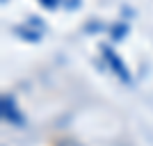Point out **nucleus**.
Segmentation results:
<instances>
[{"label": "nucleus", "mask_w": 153, "mask_h": 146, "mask_svg": "<svg viewBox=\"0 0 153 146\" xmlns=\"http://www.w3.org/2000/svg\"><path fill=\"white\" fill-rule=\"evenodd\" d=\"M59 2L62 0H39V5L46 7V9H55V7H59Z\"/></svg>", "instance_id": "nucleus-6"}, {"label": "nucleus", "mask_w": 153, "mask_h": 146, "mask_svg": "<svg viewBox=\"0 0 153 146\" xmlns=\"http://www.w3.org/2000/svg\"><path fill=\"white\" fill-rule=\"evenodd\" d=\"M16 34H21V39H30V41H39V32H32V30H23V27H14Z\"/></svg>", "instance_id": "nucleus-3"}, {"label": "nucleus", "mask_w": 153, "mask_h": 146, "mask_svg": "<svg viewBox=\"0 0 153 146\" xmlns=\"http://www.w3.org/2000/svg\"><path fill=\"white\" fill-rule=\"evenodd\" d=\"M101 53H103V59L110 64V69L114 71V76L121 80V82H126V84H130L133 82V76H130V71H128V66L121 62V57L117 55L112 48H110L108 44H101Z\"/></svg>", "instance_id": "nucleus-2"}, {"label": "nucleus", "mask_w": 153, "mask_h": 146, "mask_svg": "<svg viewBox=\"0 0 153 146\" xmlns=\"http://www.w3.org/2000/svg\"><path fill=\"white\" fill-rule=\"evenodd\" d=\"M128 32V25L126 23H121V25H119V23H117V25H112V39H123V34H126Z\"/></svg>", "instance_id": "nucleus-4"}, {"label": "nucleus", "mask_w": 153, "mask_h": 146, "mask_svg": "<svg viewBox=\"0 0 153 146\" xmlns=\"http://www.w3.org/2000/svg\"><path fill=\"white\" fill-rule=\"evenodd\" d=\"M0 114H2V119L9 126L21 128L25 123V114L21 112V107L16 105V98L12 94H2V98H0Z\"/></svg>", "instance_id": "nucleus-1"}, {"label": "nucleus", "mask_w": 153, "mask_h": 146, "mask_svg": "<svg viewBox=\"0 0 153 146\" xmlns=\"http://www.w3.org/2000/svg\"><path fill=\"white\" fill-rule=\"evenodd\" d=\"M55 146H85V144H80V142L73 139V137H64V139H57V142H55Z\"/></svg>", "instance_id": "nucleus-5"}]
</instances>
